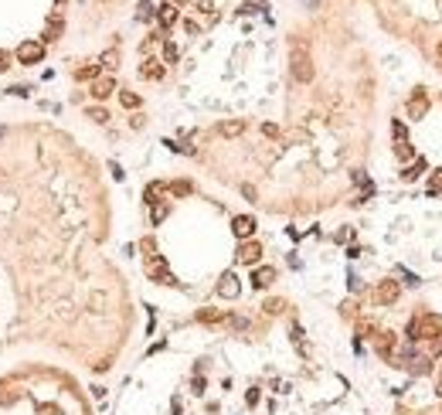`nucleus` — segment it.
<instances>
[{"label":"nucleus","instance_id":"nucleus-1","mask_svg":"<svg viewBox=\"0 0 442 415\" xmlns=\"http://www.w3.org/2000/svg\"><path fill=\"white\" fill-rule=\"evenodd\" d=\"M293 79L296 82H313V61L306 48H293Z\"/></svg>","mask_w":442,"mask_h":415},{"label":"nucleus","instance_id":"nucleus-2","mask_svg":"<svg viewBox=\"0 0 442 415\" xmlns=\"http://www.w3.org/2000/svg\"><path fill=\"white\" fill-rule=\"evenodd\" d=\"M398 296H401V282L385 279V282H378V290H374V303H378V306H388V303H395Z\"/></svg>","mask_w":442,"mask_h":415},{"label":"nucleus","instance_id":"nucleus-3","mask_svg":"<svg viewBox=\"0 0 442 415\" xmlns=\"http://www.w3.org/2000/svg\"><path fill=\"white\" fill-rule=\"evenodd\" d=\"M41 58H45V41H24L17 48V61L21 65H38Z\"/></svg>","mask_w":442,"mask_h":415},{"label":"nucleus","instance_id":"nucleus-4","mask_svg":"<svg viewBox=\"0 0 442 415\" xmlns=\"http://www.w3.org/2000/svg\"><path fill=\"white\" fill-rule=\"evenodd\" d=\"M147 276H150V279H157V282H163V286H177V279L167 272V262H163L160 256H153L147 262Z\"/></svg>","mask_w":442,"mask_h":415},{"label":"nucleus","instance_id":"nucleus-5","mask_svg":"<svg viewBox=\"0 0 442 415\" xmlns=\"http://www.w3.org/2000/svg\"><path fill=\"white\" fill-rule=\"evenodd\" d=\"M231 232H235L238 238H252V232H255V218H252V214H238V218H231Z\"/></svg>","mask_w":442,"mask_h":415},{"label":"nucleus","instance_id":"nucleus-6","mask_svg":"<svg viewBox=\"0 0 442 415\" xmlns=\"http://www.w3.org/2000/svg\"><path fill=\"white\" fill-rule=\"evenodd\" d=\"M259 256H262L259 242H242V245H238V262H245V266H255Z\"/></svg>","mask_w":442,"mask_h":415},{"label":"nucleus","instance_id":"nucleus-7","mask_svg":"<svg viewBox=\"0 0 442 415\" xmlns=\"http://www.w3.org/2000/svg\"><path fill=\"white\" fill-rule=\"evenodd\" d=\"M425 109H429L425 89H415V95H412V102H408V116H412V119H419V116H425Z\"/></svg>","mask_w":442,"mask_h":415},{"label":"nucleus","instance_id":"nucleus-8","mask_svg":"<svg viewBox=\"0 0 442 415\" xmlns=\"http://www.w3.org/2000/svg\"><path fill=\"white\" fill-rule=\"evenodd\" d=\"M218 293H221L225 300H235V296H238V276H235V272H225V276H221Z\"/></svg>","mask_w":442,"mask_h":415},{"label":"nucleus","instance_id":"nucleus-9","mask_svg":"<svg viewBox=\"0 0 442 415\" xmlns=\"http://www.w3.org/2000/svg\"><path fill=\"white\" fill-rule=\"evenodd\" d=\"M113 92H116V82L109 79V75H102V79L92 82V95H95V99H109Z\"/></svg>","mask_w":442,"mask_h":415},{"label":"nucleus","instance_id":"nucleus-10","mask_svg":"<svg viewBox=\"0 0 442 415\" xmlns=\"http://www.w3.org/2000/svg\"><path fill=\"white\" fill-rule=\"evenodd\" d=\"M272 279H276V269H269V266H259V269L252 272V286L255 290H265Z\"/></svg>","mask_w":442,"mask_h":415},{"label":"nucleus","instance_id":"nucleus-11","mask_svg":"<svg viewBox=\"0 0 442 415\" xmlns=\"http://www.w3.org/2000/svg\"><path fill=\"white\" fill-rule=\"evenodd\" d=\"M140 75H143V79H150V82H157V79H163V65H160V61H153V58H147V61L140 65Z\"/></svg>","mask_w":442,"mask_h":415},{"label":"nucleus","instance_id":"nucleus-12","mask_svg":"<svg viewBox=\"0 0 442 415\" xmlns=\"http://www.w3.org/2000/svg\"><path fill=\"white\" fill-rule=\"evenodd\" d=\"M419 327H422V334H425V337H432V334L439 337L442 334V320H439V316H422Z\"/></svg>","mask_w":442,"mask_h":415},{"label":"nucleus","instance_id":"nucleus-13","mask_svg":"<svg viewBox=\"0 0 442 415\" xmlns=\"http://www.w3.org/2000/svg\"><path fill=\"white\" fill-rule=\"evenodd\" d=\"M58 34H61V17L51 14V17H48V27H45V41H55Z\"/></svg>","mask_w":442,"mask_h":415},{"label":"nucleus","instance_id":"nucleus-14","mask_svg":"<svg viewBox=\"0 0 442 415\" xmlns=\"http://www.w3.org/2000/svg\"><path fill=\"white\" fill-rule=\"evenodd\" d=\"M242 130H245V123H242V119H228V123L218 126V133H221V136H238Z\"/></svg>","mask_w":442,"mask_h":415},{"label":"nucleus","instance_id":"nucleus-15","mask_svg":"<svg viewBox=\"0 0 442 415\" xmlns=\"http://www.w3.org/2000/svg\"><path fill=\"white\" fill-rule=\"evenodd\" d=\"M160 24H163V27L177 24V7H174V4H163V7H160Z\"/></svg>","mask_w":442,"mask_h":415},{"label":"nucleus","instance_id":"nucleus-16","mask_svg":"<svg viewBox=\"0 0 442 415\" xmlns=\"http://www.w3.org/2000/svg\"><path fill=\"white\" fill-rule=\"evenodd\" d=\"M395 153H398V160H415V146L408 143V140H398V143H395Z\"/></svg>","mask_w":442,"mask_h":415},{"label":"nucleus","instance_id":"nucleus-17","mask_svg":"<svg viewBox=\"0 0 442 415\" xmlns=\"http://www.w3.org/2000/svg\"><path fill=\"white\" fill-rule=\"evenodd\" d=\"M391 347H395V334H381L378 337V350H381L385 358H391Z\"/></svg>","mask_w":442,"mask_h":415},{"label":"nucleus","instance_id":"nucleus-18","mask_svg":"<svg viewBox=\"0 0 442 415\" xmlns=\"http://www.w3.org/2000/svg\"><path fill=\"white\" fill-rule=\"evenodd\" d=\"M197 320L201 324H218V320H225V313L221 310H197Z\"/></svg>","mask_w":442,"mask_h":415},{"label":"nucleus","instance_id":"nucleus-19","mask_svg":"<svg viewBox=\"0 0 442 415\" xmlns=\"http://www.w3.org/2000/svg\"><path fill=\"white\" fill-rule=\"evenodd\" d=\"M422 170H425V160H419V157H415V160H412V167H408L405 174H401V177H405V180H415V177L422 174Z\"/></svg>","mask_w":442,"mask_h":415},{"label":"nucleus","instance_id":"nucleus-20","mask_svg":"<svg viewBox=\"0 0 442 415\" xmlns=\"http://www.w3.org/2000/svg\"><path fill=\"white\" fill-rule=\"evenodd\" d=\"M119 102H123L126 109H140V95L136 92H119Z\"/></svg>","mask_w":442,"mask_h":415},{"label":"nucleus","instance_id":"nucleus-21","mask_svg":"<svg viewBox=\"0 0 442 415\" xmlns=\"http://www.w3.org/2000/svg\"><path fill=\"white\" fill-rule=\"evenodd\" d=\"M177 58H181V51H177V45H163V61H167V65H174V61H177Z\"/></svg>","mask_w":442,"mask_h":415},{"label":"nucleus","instance_id":"nucleus-22","mask_svg":"<svg viewBox=\"0 0 442 415\" xmlns=\"http://www.w3.org/2000/svg\"><path fill=\"white\" fill-rule=\"evenodd\" d=\"M75 79H99V65H85L75 72Z\"/></svg>","mask_w":442,"mask_h":415},{"label":"nucleus","instance_id":"nucleus-23","mask_svg":"<svg viewBox=\"0 0 442 415\" xmlns=\"http://www.w3.org/2000/svg\"><path fill=\"white\" fill-rule=\"evenodd\" d=\"M429 194H442V170H435L429 180Z\"/></svg>","mask_w":442,"mask_h":415},{"label":"nucleus","instance_id":"nucleus-24","mask_svg":"<svg viewBox=\"0 0 442 415\" xmlns=\"http://www.w3.org/2000/svg\"><path fill=\"white\" fill-rule=\"evenodd\" d=\"M116 61H119V51H116V48L102 55V65H106V68H116Z\"/></svg>","mask_w":442,"mask_h":415},{"label":"nucleus","instance_id":"nucleus-25","mask_svg":"<svg viewBox=\"0 0 442 415\" xmlns=\"http://www.w3.org/2000/svg\"><path fill=\"white\" fill-rule=\"evenodd\" d=\"M391 133H395V140H408V130L401 126V119H395V123H391Z\"/></svg>","mask_w":442,"mask_h":415},{"label":"nucleus","instance_id":"nucleus-26","mask_svg":"<svg viewBox=\"0 0 442 415\" xmlns=\"http://www.w3.org/2000/svg\"><path fill=\"white\" fill-rule=\"evenodd\" d=\"M170 191H174V194H191V184H187V180H174Z\"/></svg>","mask_w":442,"mask_h":415},{"label":"nucleus","instance_id":"nucleus-27","mask_svg":"<svg viewBox=\"0 0 442 415\" xmlns=\"http://www.w3.org/2000/svg\"><path fill=\"white\" fill-rule=\"evenodd\" d=\"M194 7H197L201 14H211V11H215V4H211V0H194Z\"/></svg>","mask_w":442,"mask_h":415},{"label":"nucleus","instance_id":"nucleus-28","mask_svg":"<svg viewBox=\"0 0 442 415\" xmlns=\"http://www.w3.org/2000/svg\"><path fill=\"white\" fill-rule=\"evenodd\" d=\"M265 313H283V300H269V303H265Z\"/></svg>","mask_w":442,"mask_h":415},{"label":"nucleus","instance_id":"nucleus-29","mask_svg":"<svg viewBox=\"0 0 442 415\" xmlns=\"http://www.w3.org/2000/svg\"><path fill=\"white\" fill-rule=\"evenodd\" d=\"M89 116L95 119V123H106V119H109V112H106V109H89Z\"/></svg>","mask_w":442,"mask_h":415},{"label":"nucleus","instance_id":"nucleus-30","mask_svg":"<svg viewBox=\"0 0 442 415\" xmlns=\"http://www.w3.org/2000/svg\"><path fill=\"white\" fill-rule=\"evenodd\" d=\"M167 218V208L163 204H153V221H163Z\"/></svg>","mask_w":442,"mask_h":415},{"label":"nucleus","instance_id":"nucleus-31","mask_svg":"<svg viewBox=\"0 0 442 415\" xmlns=\"http://www.w3.org/2000/svg\"><path fill=\"white\" fill-rule=\"evenodd\" d=\"M150 14H153V11H150V0H143V4H140V17H143V21H147Z\"/></svg>","mask_w":442,"mask_h":415},{"label":"nucleus","instance_id":"nucleus-32","mask_svg":"<svg viewBox=\"0 0 442 415\" xmlns=\"http://www.w3.org/2000/svg\"><path fill=\"white\" fill-rule=\"evenodd\" d=\"M4 68H11V55H7V51H0V72H4Z\"/></svg>","mask_w":442,"mask_h":415},{"label":"nucleus","instance_id":"nucleus-33","mask_svg":"<svg viewBox=\"0 0 442 415\" xmlns=\"http://www.w3.org/2000/svg\"><path fill=\"white\" fill-rule=\"evenodd\" d=\"M435 55H439V61H442V41H439V48H435Z\"/></svg>","mask_w":442,"mask_h":415}]
</instances>
